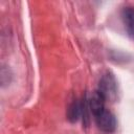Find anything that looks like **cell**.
Instances as JSON below:
<instances>
[{
  "label": "cell",
  "instance_id": "6da1fadb",
  "mask_svg": "<svg viewBox=\"0 0 134 134\" xmlns=\"http://www.w3.org/2000/svg\"><path fill=\"white\" fill-rule=\"evenodd\" d=\"M98 91L103 94L105 99L114 100L117 95V85L114 76L111 73H106L102 76L99 81V89Z\"/></svg>",
  "mask_w": 134,
  "mask_h": 134
},
{
  "label": "cell",
  "instance_id": "7a4b0ae2",
  "mask_svg": "<svg viewBox=\"0 0 134 134\" xmlns=\"http://www.w3.org/2000/svg\"><path fill=\"white\" fill-rule=\"evenodd\" d=\"M95 121L97 127L105 132H113L116 129V119L114 115L107 110H104L100 114L96 115Z\"/></svg>",
  "mask_w": 134,
  "mask_h": 134
},
{
  "label": "cell",
  "instance_id": "3957f363",
  "mask_svg": "<svg viewBox=\"0 0 134 134\" xmlns=\"http://www.w3.org/2000/svg\"><path fill=\"white\" fill-rule=\"evenodd\" d=\"M105 100H106L105 97L98 90L92 93L89 99V108H90V111L94 114V116L100 114L105 110Z\"/></svg>",
  "mask_w": 134,
  "mask_h": 134
},
{
  "label": "cell",
  "instance_id": "277c9868",
  "mask_svg": "<svg viewBox=\"0 0 134 134\" xmlns=\"http://www.w3.org/2000/svg\"><path fill=\"white\" fill-rule=\"evenodd\" d=\"M122 19L127 31L134 39V8L127 7L122 10Z\"/></svg>",
  "mask_w": 134,
  "mask_h": 134
},
{
  "label": "cell",
  "instance_id": "5b68a950",
  "mask_svg": "<svg viewBox=\"0 0 134 134\" xmlns=\"http://www.w3.org/2000/svg\"><path fill=\"white\" fill-rule=\"evenodd\" d=\"M83 110H84L83 105H82L80 102L74 100V102L69 106V108H68V111H67V117H68V119H69L71 122L76 121V120L79 119L81 113L83 112Z\"/></svg>",
  "mask_w": 134,
  "mask_h": 134
}]
</instances>
